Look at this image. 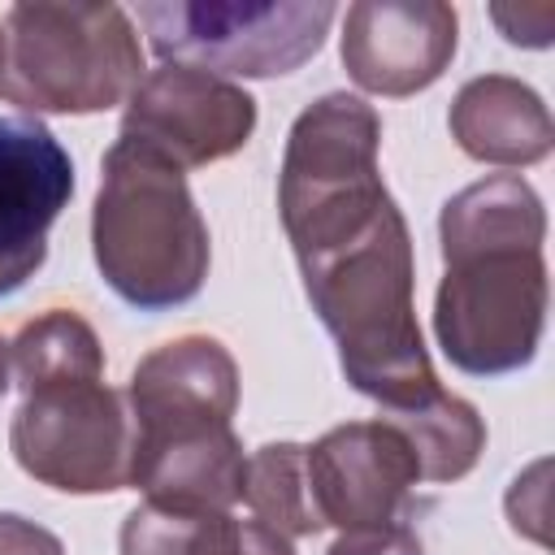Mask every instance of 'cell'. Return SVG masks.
<instances>
[{"mask_svg":"<svg viewBox=\"0 0 555 555\" xmlns=\"http://www.w3.org/2000/svg\"><path fill=\"white\" fill-rule=\"evenodd\" d=\"M126 408H130V438L230 425L238 408V364L208 334L160 343L134 364L126 386Z\"/></svg>","mask_w":555,"mask_h":555,"instance_id":"cell-12","label":"cell"},{"mask_svg":"<svg viewBox=\"0 0 555 555\" xmlns=\"http://www.w3.org/2000/svg\"><path fill=\"white\" fill-rule=\"evenodd\" d=\"M243 503L251 507V516L269 529H278L282 538H304V533H321V512L312 503V486H308V464H304V447L299 442H264L260 451L247 455L243 468Z\"/></svg>","mask_w":555,"mask_h":555,"instance_id":"cell-16","label":"cell"},{"mask_svg":"<svg viewBox=\"0 0 555 555\" xmlns=\"http://www.w3.org/2000/svg\"><path fill=\"white\" fill-rule=\"evenodd\" d=\"M312 312L338 343L343 377L386 412L421 408L442 390L412 304V234L390 199L351 238L299 260Z\"/></svg>","mask_w":555,"mask_h":555,"instance_id":"cell-2","label":"cell"},{"mask_svg":"<svg viewBox=\"0 0 555 555\" xmlns=\"http://www.w3.org/2000/svg\"><path fill=\"white\" fill-rule=\"evenodd\" d=\"M26 477L65 494H113L130 486V408L104 373H65L22 386L9 425Z\"/></svg>","mask_w":555,"mask_h":555,"instance_id":"cell-7","label":"cell"},{"mask_svg":"<svg viewBox=\"0 0 555 555\" xmlns=\"http://www.w3.org/2000/svg\"><path fill=\"white\" fill-rule=\"evenodd\" d=\"M546 212L520 173H494L442 204V282L434 334L442 356L473 377L516 373L546 330Z\"/></svg>","mask_w":555,"mask_h":555,"instance_id":"cell-1","label":"cell"},{"mask_svg":"<svg viewBox=\"0 0 555 555\" xmlns=\"http://www.w3.org/2000/svg\"><path fill=\"white\" fill-rule=\"evenodd\" d=\"M460 17L442 0H360L343 17V65L373 95H416L442 78Z\"/></svg>","mask_w":555,"mask_h":555,"instance_id":"cell-10","label":"cell"},{"mask_svg":"<svg viewBox=\"0 0 555 555\" xmlns=\"http://www.w3.org/2000/svg\"><path fill=\"white\" fill-rule=\"evenodd\" d=\"M74 195V160L39 117H0V299L48 260V225Z\"/></svg>","mask_w":555,"mask_h":555,"instance_id":"cell-11","label":"cell"},{"mask_svg":"<svg viewBox=\"0 0 555 555\" xmlns=\"http://www.w3.org/2000/svg\"><path fill=\"white\" fill-rule=\"evenodd\" d=\"M256 130V100L208 69H147L121 113V134L160 152L178 169H204L234 156Z\"/></svg>","mask_w":555,"mask_h":555,"instance_id":"cell-8","label":"cell"},{"mask_svg":"<svg viewBox=\"0 0 555 555\" xmlns=\"http://www.w3.org/2000/svg\"><path fill=\"white\" fill-rule=\"evenodd\" d=\"M0 555H65L61 538L17 512H0Z\"/></svg>","mask_w":555,"mask_h":555,"instance_id":"cell-20","label":"cell"},{"mask_svg":"<svg viewBox=\"0 0 555 555\" xmlns=\"http://www.w3.org/2000/svg\"><path fill=\"white\" fill-rule=\"evenodd\" d=\"M0 52H4V30H0Z\"/></svg>","mask_w":555,"mask_h":555,"instance_id":"cell-22","label":"cell"},{"mask_svg":"<svg viewBox=\"0 0 555 555\" xmlns=\"http://www.w3.org/2000/svg\"><path fill=\"white\" fill-rule=\"evenodd\" d=\"M325 555H425L412 525H382V529H347L334 538Z\"/></svg>","mask_w":555,"mask_h":555,"instance_id":"cell-18","label":"cell"},{"mask_svg":"<svg viewBox=\"0 0 555 555\" xmlns=\"http://www.w3.org/2000/svg\"><path fill=\"white\" fill-rule=\"evenodd\" d=\"M91 251L100 278L139 312L195 299L208 278V225L186 173L139 139L117 134L100 160Z\"/></svg>","mask_w":555,"mask_h":555,"instance_id":"cell-3","label":"cell"},{"mask_svg":"<svg viewBox=\"0 0 555 555\" xmlns=\"http://www.w3.org/2000/svg\"><path fill=\"white\" fill-rule=\"evenodd\" d=\"M390 425L403 429V438L412 442L416 460H421V481H460L464 473L477 468L481 451H486V421L477 416V408L451 390H438L434 399H425L421 408L408 412H386Z\"/></svg>","mask_w":555,"mask_h":555,"instance_id":"cell-15","label":"cell"},{"mask_svg":"<svg viewBox=\"0 0 555 555\" xmlns=\"http://www.w3.org/2000/svg\"><path fill=\"white\" fill-rule=\"evenodd\" d=\"M9 356H13L17 386L65 377V373H104V347L95 330L69 308H48L43 317L26 321Z\"/></svg>","mask_w":555,"mask_h":555,"instance_id":"cell-17","label":"cell"},{"mask_svg":"<svg viewBox=\"0 0 555 555\" xmlns=\"http://www.w3.org/2000/svg\"><path fill=\"white\" fill-rule=\"evenodd\" d=\"M377 147L382 117L360 95L330 91L295 117L278 178V212L295 260L351 238L390 204Z\"/></svg>","mask_w":555,"mask_h":555,"instance_id":"cell-5","label":"cell"},{"mask_svg":"<svg viewBox=\"0 0 555 555\" xmlns=\"http://www.w3.org/2000/svg\"><path fill=\"white\" fill-rule=\"evenodd\" d=\"M334 22L330 0H147L139 26L165 65L278 78L312 61Z\"/></svg>","mask_w":555,"mask_h":555,"instance_id":"cell-6","label":"cell"},{"mask_svg":"<svg viewBox=\"0 0 555 555\" xmlns=\"http://www.w3.org/2000/svg\"><path fill=\"white\" fill-rule=\"evenodd\" d=\"M0 100L39 113H104L143 82V43L121 4L26 0L4 13Z\"/></svg>","mask_w":555,"mask_h":555,"instance_id":"cell-4","label":"cell"},{"mask_svg":"<svg viewBox=\"0 0 555 555\" xmlns=\"http://www.w3.org/2000/svg\"><path fill=\"white\" fill-rule=\"evenodd\" d=\"M304 464L321 525H334L338 533L403 525L421 481L412 442L386 416L334 425L312 447H304Z\"/></svg>","mask_w":555,"mask_h":555,"instance_id":"cell-9","label":"cell"},{"mask_svg":"<svg viewBox=\"0 0 555 555\" xmlns=\"http://www.w3.org/2000/svg\"><path fill=\"white\" fill-rule=\"evenodd\" d=\"M490 17L507 35V43L546 48L551 43V26H555V4H494Z\"/></svg>","mask_w":555,"mask_h":555,"instance_id":"cell-19","label":"cell"},{"mask_svg":"<svg viewBox=\"0 0 555 555\" xmlns=\"http://www.w3.org/2000/svg\"><path fill=\"white\" fill-rule=\"evenodd\" d=\"M4 390H9V343L0 338V399H4Z\"/></svg>","mask_w":555,"mask_h":555,"instance_id":"cell-21","label":"cell"},{"mask_svg":"<svg viewBox=\"0 0 555 555\" xmlns=\"http://www.w3.org/2000/svg\"><path fill=\"white\" fill-rule=\"evenodd\" d=\"M451 139L481 165L525 169L551 156L555 126L542 95L507 74H481L451 100Z\"/></svg>","mask_w":555,"mask_h":555,"instance_id":"cell-13","label":"cell"},{"mask_svg":"<svg viewBox=\"0 0 555 555\" xmlns=\"http://www.w3.org/2000/svg\"><path fill=\"white\" fill-rule=\"evenodd\" d=\"M121 555H295L291 538L230 512H173L143 503L121 525Z\"/></svg>","mask_w":555,"mask_h":555,"instance_id":"cell-14","label":"cell"}]
</instances>
